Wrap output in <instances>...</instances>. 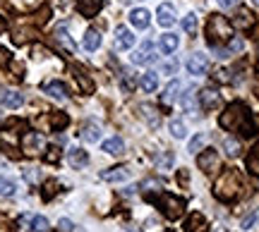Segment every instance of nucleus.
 Listing matches in <instances>:
<instances>
[{
	"label": "nucleus",
	"instance_id": "nucleus-21",
	"mask_svg": "<svg viewBox=\"0 0 259 232\" xmlns=\"http://www.w3.org/2000/svg\"><path fill=\"white\" fill-rule=\"evenodd\" d=\"M44 91L51 96V98H56V101H65L67 98V89H65L63 82H48L44 86Z\"/></svg>",
	"mask_w": 259,
	"mask_h": 232
},
{
	"label": "nucleus",
	"instance_id": "nucleus-8",
	"mask_svg": "<svg viewBox=\"0 0 259 232\" xmlns=\"http://www.w3.org/2000/svg\"><path fill=\"white\" fill-rule=\"evenodd\" d=\"M219 103H221V93L216 91L213 86H206V89L199 91V105H202L204 110H211V108H216Z\"/></svg>",
	"mask_w": 259,
	"mask_h": 232
},
{
	"label": "nucleus",
	"instance_id": "nucleus-50",
	"mask_svg": "<svg viewBox=\"0 0 259 232\" xmlns=\"http://www.w3.org/2000/svg\"><path fill=\"white\" fill-rule=\"evenodd\" d=\"M257 96H259V86H257Z\"/></svg>",
	"mask_w": 259,
	"mask_h": 232
},
{
	"label": "nucleus",
	"instance_id": "nucleus-30",
	"mask_svg": "<svg viewBox=\"0 0 259 232\" xmlns=\"http://www.w3.org/2000/svg\"><path fill=\"white\" fill-rule=\"evenodd\" d=\"M183 29H185L187 34H194L197 31V15L194 12H187L185 19H183Z\"/></svg>",
	"mask_w": 259,
	"mask_h": 232
},
{
	"label": "nucleus",
	"instance_id": "nucleus-20",
	"mask_svg": "<svg viewBox=\"0 0 259 232\" xmlns=\"http://www.w3.org/2000/svg\"><path fill=\"white\" fill-rule=\"evenodd\" d=\"M178 43H180V38H178L176 34H170V31L158 38V48H161V53H166V55H170V53L176 50Z\"/></svg>",
	"mask_w": 259,
	"mask_h": 232
},
{
	"label": "nucleus",
	"instance_id": "nucleus-29",
	"mask_svg": "<svg viewBox=\"0 0 259 232\" xmlns=\"http://www.w3.org/2000/svg\"><path fill=\"white\" fill-rule=\"evenodd\" d=\"M29 227H31L34 232H48V227H51V225H48V220L44 218V215H34Z\"/></svg>",
	"mask_w": 259,
	"mask_h": 232
},
{
	"label": "nucleus",
	"instance_id": "nucleus-25",
	"mask_svg": "<svg viewBox=\"0 0 259 232\" xmlns=\"http://www.w3.org/2000/svg\"><path fill=\"white\" fill-rule=\"evenodd\" d=\"M235 27H240V29H252L254 27V15H252L250 10H238V15H235Z\"/></svg>",
	"mask_w": 259,
	"mask_h": 232
},
{
	"label": "nucleus",
	"instance_id": "nucleus-6",
	"mask_svg": "<svg viewBox=\"0 0 259 232\" xmlns=\"http://www.w3.org/2000/svg\"><path fill=\"white\" fill-rule=\"evenodd\" d=\"M130 60L135 63V65H151V63H156V53H154V46H151V41H144L142 43V50H135Z\"/></svg>",
	"mask_w": 259,
	"mask_h": 232
},
{
	"label": "nucleus",
	"instance_id": "nucleus-17",
	"mask_svg": "<svg viewBox=\"0 0 259 232\" xmlns=\"http://www.w3.org/2000/svg\"><path fill=\"white\" fill-rule=\"evenodd\" d=\"M79 137H82L84 141H89V144H96V141L101 139V127H99L96 122H87V125H82Z\"/></svg>",
	"mask_w": 259,
	"mask_h": 232
},
{
	"label": "nucleus",
	"instance_id": "nucleus-22",
	"mask_svg": "<svg viewBox=\"0 0 259 232\" xmlns=\"http://www.w3.org/2000/svg\"><path fill=\"white\" fill-rule=\"evenodd\" d=\"M74 72V79H77V84H79V89H82V93H92L94 91V82L89 79V75L84 72L82 67H72Z\"/></svg>",
	"mask_w": 259,
	"mask_h": 232
},
{
	"label": "nucleus",
	"instance_id": "nucleus-13",
	"mask_svg": "<svg viewBox=\"0 0 259 232\" xmlns=\"http://www.w3.org/2000/svg\"><path fill=\"white\" fill-rule=\"evenodd\" d=\"M103 8V0H77V10L82 12L84 17H94L99 15Z\"/></svg>",
	"mask_w": 259,
	"mask_h": 232
},
{
	"label": "nucleus",
	"instance_id": "nucleus-47",
	"mask_svg": "<svg viewBox=\"0 0 259 232\" xmlns=\"http://www.w3.org/2000/svg\"><path fill=\"white\" fill-rule=\"evenodd\" d=\"M24 175H27V180H29V182H34V180H36V172H31V170H27Z\"/></svg>",
	"mask_w": 259,
	"mask_h": 232
},
{
	"label": "nucleus",
	"instance_id": "nucleus-28",
	"mask_svg": "<svg viewBox=\"0 0 259 232\" xmlns=\"http://www.w3.org/2000/svg\"><path fill=\"white\" fill-rule=\"evenodd\" d=\"M223 149H226V153L231 158H238L242 146H240V141H235V139H223Z\"/></svg>",
	"mask_w": 259,
	"mask_h": 232
},
{
	"label": "nucleus",
	"instance_id": "nucleus-44",
	"mask_svg": "<svg viewBox=\"0 0 259 232\" xmlns=\"http://www.w3.org/2000/svg\"><path fill=\"white\" fill-rule=\"evenodd\" d=\"M122 89H125V91H132V89H135V82H132V79H125V82H122Z\"/></svg>",
	"mask_w": 259,
	"mask_h": 232
},
{
	"label": "nucleus",
	"instance_id": "nucleus-43",
	"mask_svg": "<svg viewBox=\"0 0 259 232\" xmlns=\"http://www.w3.org/2000/svg\"><path fill=\"white\" fill-rule=\"evenodd\" d=\"M219 5H221V8H235L238 0H219Z\"/></svg>",
	"mask_w": 259,
	"mask_h": 232
},
{
	"label": "nucleus",
	"instance_id": "nucleus-26",
	"mask_svg": "<svg viewBox=\"0 0 259 232\" xmlns=\"http://www.w3.org/2000/svg\"><path fill=\"white\" fill-rule=\"evenodd\" d=\"M44 146V137L36 134V132H29L27 137H24V151L27 153H36V149Z\"/></svg>",
	"mask_w": 259,
	"mask_h": 232
},
{
	"label": "nucleus",
	"instance_id": "nucleus-2",
	"mask_svg": "<svg viewBox=\"0 0 259 232\" xmlns=\"http://www.w3.org/2000/svg\"><path fill=\"white\" fill-rule=\"evenodd\" d=\"M240 189H242V182H240V175H238V170H226L219 180H216V185H213V196L219 199V201H226V204H231L235 201L238 196H240Z\"/></svg>",
	"mask_w": 259,
	"mask_h": 232
},
{
	"label": "nucleus",
	"instance_id": "nucleus-11",
	"mask_svg": "<svg viewBox=\"0 0 259 232\" xmlns=\"http://www.w3.org/2000/svg\"><path fill=\"white\" fill-rule=\"evenodd\" d=\"M132 46H135V34H132L127 27H118V29H115V48L127 50V48H132Z\"/></svg>",
	"mask_w": 259,
	"mask_h": 232
},
{
	"label": "nucleus",
	"instance_id": "nucleus-10",
	"mask_svg": "<svg viewBox=\"0 0 259 232\" xmlns=\"http://www.w3.org/2000/svg\"><path fill=\"white\" fill-rule=\"evenodd\" d=\"M130 22H132V27L137 29H147L151 24V12L147 8H135L130 12Z\"/></svg>",
	"mask_w": 259,
	"mask_h": 232
},
{
	"label": "nucleus",
	"instance_id": "nucleus-9",
	"mask_svg": "<svg viewBox=\"0 0 259 232\" xmlns=\"http://www.w3.org/2000/svg\"><path fill=\"white\" fill-rule=\"evenodd\" d=\"M156 19H158V24L163 29H168V27H173L178 22V15H176V8L170 5V3H163L161 8H158V12H156Z\"/></svg>",
	"mask_w": 259,
	"mask_h": 232
},
{
	"label": "nucleus",
	"instance_id": "nucleus-19",
	"mask_svg": "<svg viewBox=\"0 0 259 232\" xmlns=\"http://www.w3.org/2000/svg\"><path fill=\"white\" fill-rule=\"evenodd\" d=\"M108 156H122L125 153V144H122L120 137H111V139H106L103 141V146H101Z\"/></svg>",
	"mask_w": 259,
	"mask_h": 232
},
{
	"label": "nucleus",
	"instance_id": "nucleus-36",
	"mask_svg": "<svg viewBox=\"0 0 259 232\" xmlns=\"http://www.w3.org/2000/svg\"><path fill=\"white\" fill-rule=\"evenodd\" d=\"M51 125H53V130H60V127H65V125H67V115H63V112H56V115L51 118Z\"/></svg>",
	"mask_w": 259,
	"mask_h": 232
},
{
	"label": "nucleus",
	"instance_id": "nucleus-31",
	"mask_svg": "<svg viewBox=\"0 0 259 232\" xmlns=\"http://www.w3.org/2000/svg\"><path fill=\"white\" fill-rule=\"evenodd\" d=\"M56 38L63 43L67 50H74V43H72V38L67 36V31H65V27H58V31H56Z\"/></svg>",
	"mask_w": 259,
	"mask_h": 232
},
{
	"label": "nucleus",
	"instance_id": "nucleus-23",
	"mask_svg": "<svg viewBox=\"0 0 259 232\" xmlns=\"http://www.w3.org/2000/svg\"><path fill=\"white\" fill-rule=\"evenodd\" d=\"M82 46L87 48V50H99V46H101V34H99L96 29H87V34H84V38H82Z\"/></svg>",
	"mask_w": 259,
	"mask_h": 232
},
{
	"label": "nucleus",
	"instance_id": "nucleus-27",
	"mask_svg": "<svg viewBox=\"0 0 259 232\" xmlns=\"http://www.w3.org/2000/svg\"><path fill=\"white\" fill-rule=\"evenodd\" d=\"M17 194V182L12 177L0 175V196H15Z\"/></svg>",
	"mask_w": 259,
	"mask_h": 232
},
{
	"label": "nucleus",
	"instance_id": "nucleus-1",
	"mask_svg": "<svg viewBox=\"0 0 259 232\" xmlns=\"http://www.w3.org/2000/svg\"><path fill=\"white\" fill-rule=\"evenodd\" d=\"M219 125H221L226 132H242L245 137H252V134H254V125H252L250 112L245 108V103H240V101H233L231 105L221 112Z\"/></svg>",
	"mask_w": 259,
	"mask_h": 232
},
{
	"label": "nucleus",
	"instance_id": "nucleus-35",
	"mask_svg": "<svg viewBox=\"0 0 259 232\" xmlns=\"http://www.w3.org/2000/svg\"><path fill=\"white\" fill-rule=\"evenodd\" d=\"M142 112H144V118H149L151 127H156V125H158V112L154 110L151 105H142Z\"/></svg>",
	"mask_w": 259,
	"mask_h": 232
},
{
	"label": "nucleus",
	"instance_id": "nucleus-39",
	"mask_svg": "<svg viewBox=\"0 0 259 232\" xmlns=\"http://www.w3.org/2000/svg\"><path fill=\"white\" fill-rule=\"evenodd\" d=\"M257 220H259V211H257V213H252V215H247V218L242 220V230H250V227L257 223Z\"/></svg>",
	"mask_w": 259,
	"mask_h": 232
},
{
	"label": "nucleus",
	"instance_id": "nucleus-24",
	"mask_svg": "<svg viewBox=\"0 0 259 232\" xmlns=\"http://www.w3.org/2000/svg\"><path fill=\"white\" fill-rule=\"evenodd\" d=\"M139 86H142L147 93L156 91V89H158V75H156V72H151V70H149V72H144V75L139 77Z\"/></svg>",
	"mask_w": 259,
	"mask_h": 232
},
{
	"label": "nucleus",
	"instance_id": "nucleus-48",
	"mask_svg": "<svg viewBox=\"0 0 259 232\" xmlns=\"http://www.w3.org/2000/svg\"><path fill=\"white\" fill-rule=\"evenodd\" d=\"M254 156L259 158V144H257V146H254Z\"/></svg>",
	"mask_w": 259,
	"mask_h": 232
},
{
	"label": "nucleus",
	"instance_id": "nucleus-41",
	"mask_svg": "<svg viewBox=\"0 0 259 232\" xmlns=\"http://www.w3.org/2000/svg\"><path fill=\"white\" fill-rule=\"evenodd\" d=\"M216 79H219V82H231V72H228V70H219V72H216Z\"/></svg>",
	"mask_w": 259,
	"mask_h": 232
},
{
	"label": "nucleus",
	"instance_id": "nucleus-49",
	"mask_svg": "<svg viewBox=\"0 0 259 232\" xmlns=\"http://www.w3.org/2000/svg\"><path fill=\"white\" fill-rule=\"evenodd\" d=\"M252 3H254V5H259V0H252Z\"/></svg>",
	"mask_w": 259,
	"mask_h": 232
},
{
	"label": "nucleus",
	"instance_id": "nucleus-34",
	"mask_svg": "<svg viewBox=\"0 0 259 232\" xmlns=\"http://www.w3.org/2000/svg\"><path fill=\"white\" fill-rule=\"evenodd\" d=\"M173 165V156L170 153H161V156H156V167L158 170H166V167Z\"/></svg>",
	"mask_w": 259,
	"mask_h": 232
},
{
	"label": "nucleus",
	"instance_id": "nucleus-38",
	"mask_svg": "<svg viewBox=\"0 0 259 232\" xmlns=\"http://www.w3.org/2000/svg\"><path fill=\"white\" fill-rule=\"evenodd\" d=\"M58 230H60V232H72L74 230V223H72V220H67V218H60Z\"/></svg>",
	"mask_w": 259,
	"mask_h": 232
},
{
	"label": "nucleus",
	"instance_id": "nucleus-3",
	"mask_svg": "<svg viewBox=\"0 0 259 232\" xmlns=\"http://www.w3.org/2000/svg\"><path fill=\"white\" fill-rule=\"evenodd\" d=\"M147 201L156 206V208L163 215H166L168 220H178V218L183 215V211H185V201H183L180 196L170 194V192H161V194H147Z\"/></svg>",
	"mask_w": 259,
	"mask_h": 232
},
{
	"label": "nucleus",
	"instance_id": "nucleus-15",
	"mask_svg": "<svg viewBox=\"0 0 259 232\" xmlns=\"http://www.w3.org/2000/svg\"><path fill=\"white\" fill-rule=\"evenodd\" d=\"M67 160H70V165L77 167V170H82L84 165H89V153L82 149H70L67 151Z\"/></svg>",
	"mask_w": 259,
	"mask_h": 232
},
{
	"label": "nucleus",
	"instance_id": "nucleus-16",
	"mask_svg": "<svg viewBox=\"0 0 259 232\" xmlns=\"http://www.w3.org/2000/svg\"><path fill=\"white\" fill-rule=\"evenodd\" d=\"M180 89H183L180 79H173V82H170L166 89H163V93H161V103H166V105L176 103V101H178V93H180Z\"/></svg>",
	"mask_w": 259,
	"mask_h": 232
},
{
	"label": "nucleus",
	"instance_id": "nucleus-37",
	"mask_svg": "<svg viewBox=\"0 0 259 232\" xmlns=\"http://www.w3.org/2000/svg\"><path fill=\"white\" fill-rule=\"evenodd\" d=\"M247 170H250L252 175H257V177H259V158L254 156V153H252V156L247 158Z\"/></svg>",
	"mask_w": 259,
	"mask_h": 232
},
{
	"label": "nucleus",
	"instance_id": "nucleus-14",
	"mask_svg": "<svg viewBox=\"0 0 259 232\" xmlns=\"http://www.w3.org/2000/svg\"><path fill=\"white\" fill-rule=\"evenodd\" d=\"M185 232H206V218L202 213H190L185 220Z\"/></svg>",
	"mask_w": 259,
	"mask_h": 232
},
{
	"label": "nucleus",
	"instance_id": "nucleus-32",
	"mask_svg": "<svg viewBox=\"0 0 259 232\" xmlns=\"http://www.w3.org/2000/svg\"><path fill=\"white\" fill-rule=\"evenodd\" d=\"M204 141H206V137H204V134L192 137V139H190V144H187V151H190V153H199V149L204 146Z\"/></svg>",
	"mask_w": 259,
	"mask_h": 232
},
{
	"label": "nucleus",
	"instance_id": "nucleus-33",
	"mask_svg": "<svg viewBox=\"0 0 259 232\" xmlns=\"http://www.w3.org/2000/svg\"><path fill=\"white\" fill-rule=\"evenodd\" d=\"M185 125H183V122L180 120H170V134H173V137H176V139H183V137H185Z\"/></svg>",
	"mask_w": 259,
	"mask_h": 232
},
{
	"label": "nucleus",
	"instance_id": "nucleus-7",
	"mask_svg": "<svg viewBox=\"0 0 259 232\" xmlns=\"http://www.w3.org/2000/svg\"><path fill=\"white\" fill-rule=\"evenodd\" d=\"M209 70V60L204 53H192V55L187 57V72L194 77H202L204 72Z\"/></svg>",
	"mask_w": 259,
	"mask_h": 232
},
{
	"label": "nucleus",
	"instance_id": "nucleus-4",
	"mask_svg": "<svg viewBox=\"0 0 259 232\" xmlns=\"http://www.w3.org/2000/svg\"><path fill=\"white\" fill-rule=\"evenodd\" d=\"M233 38V22L223 17V15H211L209 22H206V41L211 46H219V43H228Z\"/></svg>",
	"mask_w": 259,
	"mask_h": 232
},
{
	"label": "nucleus",
	"instance_id": "nucleus-5",
	"mask_svg": "<svg viewBox=\"0 0 259 232\" xmlns=\"http://www.w3.org/2000/svg\"><path fill=\"white\" fill-rule=\"evenodd\" d=\"M197 165H199V170H202L204 175H213V172L221 167V156H219V151L216 149L202 151V153L197 156Z\"/></svg>",
	"mask_w": 259,
	"mask_h": 232
},
{
	"label": "nucleus",
	"instance_id": "nucleus-18",
	"mask_svg": "<svg viewBox=\"0 0 259 232\" xmlns=\"http://www.w3.org/2000/svg\"><path fill=\"white\" fill-rule=\"evenodd\" d=\"M0 101H3V105L5 108H19L22 103H24V96L19 91H15V89H8V91H3V96H0Z\"/></svg>",
	"mask_w": 259,
	"mask_h": 232
},
{
	"label": "nucleus",
	"instance_id": "nucleus-12",
	"mask_svg": "<svg viewBox=\"0 0 259 232\" xmlns=\"http://www.w3.org/2000/svg\"><path fill=\"white\" fill-rule=\"evenodd\" d=\"M130 177V170L122 165H115V167H108V170H103L101 172V180L103 182H125Z\"/></svg>",
	"mask_w": 259,
	"mask_h": 232
},
{
	"label": "nucleus",
	"instance_id": "nucleus-42",
	"mask_svg": "<svg viewBox=\"0 0 259 232\" xmlns=\"http://www.w3.org/2000/svg\"><path fill=\"white\" fill-rule=\"evenodd\" d=\"M58 156H60V153H58V149H48V153H46V160H48V163H51V160L56 163V160H58Z\"/></svg>",
	"mask_w": 259,
	"mask_h": 232
},
{
	"label": "nucleus",
	"instance_id": "nucleus-46",
	"mask_svg": "<svg viewBox=\"0 0 259 232\" xmlns=\"http://www.w3.org/2000/svg\"><path fill=\"white\" fill-rule=\"evenodd\" d=\"M0 65H8V50L0 48Z\"/></svg>",
	"mask_w": 259,
	"mask_h": 232
},
{
	"label": "nucleus",
	"instance_id": "nucleus-40",
	"mask_svg": "<svg viewBox=\"0 0 259 232\" xmlns=\"http://www.w3.org/2000/svg\"><path fill=\"white\" fill-rule=\"evenodd\" d=\"M176 70H178V63H176V60H168L166 65H163V72H166V75H173Z\"/></svg>",
	"mask_w": 259,
	"mask_h": 232
},
{
	"label": "nucleus",
	"instance_id": "nucleus-45",
	"mask_svg": "<svg viewBox=\"0 0 259 232\" xmlns=\"http://www.w3.org/2000/svg\"><path fill=\"white\" fill-rule=\"evenodd\" d=\"M231 41H233V38H231ZM240 48H242V41H240V38H235V41L231 43V50H240Z\"/></svg>",
	"mask_w": 259,
	"mask_h": 232
}]
</instances>
